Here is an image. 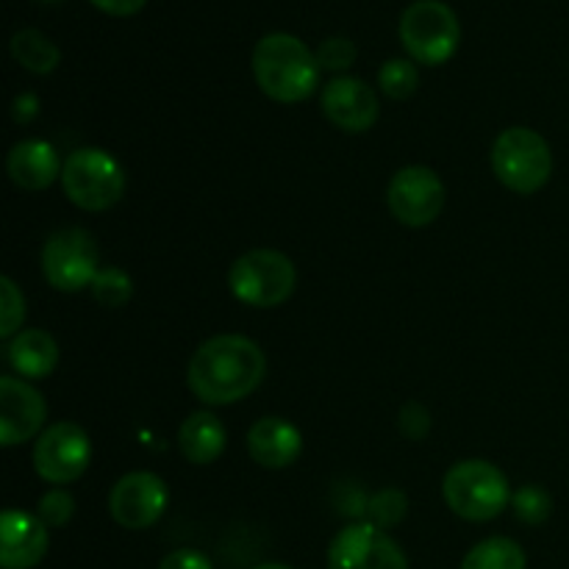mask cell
<instances>
[{
  "label": "cell",
  "mask_w": 569,
  "mask_h": 569,
  "mask_svg": "<svg viewBox=\"0 0 569 569\" xmlns=\"http://www.w3.org/2000/svg\"><path fill=\"white\" fill-rule=\"evenodd\" d=\"M48 526L37 515L6 509L0 517V567L33 569L48 556Z\"/></svg>",
  "instance_id": "obj_15"
},
{
  "label": "cell",
  "mask_w": 569,
  "mask_h": 569,
  "mask_svg": "<svg viewBox=\"0 0 569 569\" xmlns=\"http://www.w3.org/2000/svg\"><path fill=\"white\" fill-rule=\"evenodd\" d=\"M98 244L87 228H59L42 248V276L56 292H81L98 278Z\"/></svg>",
  "instance_id": "obj_8"
},
{
  "label": "cell",
  "mask_w": 569,
  "mask_h": 569,
  "mask_svg": "<svg viewBox=\"0 0 569 569\" xmlns=\"http://www.w3.org/2000/svg\"><path fill=\"white\" fill-rule=\"evenodd\" d=\"M403 515H406V495L398 492V489H387V492H381L370 503V517H372L370 522L378 528L395 526V522L403 520Z\"/></svg>",
  "instance_id": "obj_28"
},
{
  "label": "cell",
  "mask_w": 569,
  "mask_h": 569,
  "mask_svg": "<svg viewBox=\"0 0 569 569\" xmlns=\"http://www.w3.org/2000/svg\"><path fill=\"white\" fill-rule=\"evenodd\" d=\"M253 569H295V567L281 565V561H270V565H259V567H253Z\"/></svg>",
  "instance_id": "obj_32"
},
{
  "label": "cell",
  "mask_w": 569,
  "mask_h": 569,
  "mask_svg": "<svg viewBox=\"0 0 569 569\" xmlns=\"http://www.w3.org/2000/svg\"><path fill=\"white\" fill-rule=\"evenodd\" d=\"M6 361L26 381H42L59 365V345L42 328H28L11 337L3 348Z\"/></svg>",
  "instance_id": "obj_18"
},
{
  "label": "cell",
  "mask_w": 569,
  "mask_h": 569,
  "mask_svg": "<svg viewBox=\"0 0 569 569\" xmlns=\"http://www.w3.org/2000/svg\"><path fill=\"white\" fill-rule=\"evenodd\" d=\"M445 183L431 167L411 164L392 176L387 189V203L395 220L409 228H426L442 214Z\"/></svg>",
  "instance_id": "obj_11"
},
{
  "label": "cell",
  "mask_w": 569,
  "mask_h": 569,
  "mask_svg": "<svg viewBox=\"0 0 569 569\" xmlns=\"http://www.w3.org/2000/svg\"><path fill=\"white\" fill-rule=\"evenodd\" d=\"M378 87L387 98L406 100L420 87V70L411 59H387L378 70Z\"/></svg>",
  "instance_id": "obj_22"
},
{
  "label": "cell",
  "mask_w": 569,
  "mask_h": 569,
  "mask_svg": "<svg viewBox=\"0 0 569 569\" xmlns=\"http://www.w3.org/2000/svg\"><path fill=\"white\" fill-rule=\"evenodd\" d=\"M511 506H515L517 517H520L522 522H528V526H539V522L548 520L550 511H553L550 495L545 492L542 487H533V483L517 489L515 498H511Z\"/></svg>",
  "instance_id": "obj_25"
},
{
  "label": "cell",
  "mask_w": 569,
  "mask_h": 569,
  "mask_svg": "<svg viewBox=\"0 0 569 569\" xmlns=\"http://www.w3.org/2000/svg\"><path fill=\"white\" fill-rule=\"evenodd\" d=\"M322 114L345 133H365L378 122L381 106H378L376 89L356 76H337L322 87L320 94Z\"/></svg>",
  "instance_id": "obj_14"
},
{
  "label": "cell",
  "mask_w": 569,
  "mask_h": 569,
  "mask_svg": "<svg viewBox=\"0 0 569 569\" xmlns=\"http://www.w3.org/2000/svg\"><path fill=\"white\" fill-rule=\"evenodd\" d=\"M26 320V298L11 278H0V337L9 342Z\"/></svg>",
  "instance_id": "obj_24"
},
{
  "label": "cell",
  "mask_w": 569,
  "mask_h": 569,
  "mask_svg": "<svg viewBox=\"0 0 569 569\" xmlns=\"http://www.w3.org/2000/svg\"><path fill=\"white\" fill-rule=\"evenodd\" d=\"M61 187L83 211H106L126 194V170L103 148H78L67 156Z\"/></svg>",
  "instance_id": "obj_6"
},
{
  "label": "cell",
  "mask_w": 569,
  "mask_h": 569,
  "mask_svg": "<svg viewBox=\"0 0 569 569\" xmlns=\"http://www.w3.org/2000/svg\"><path fill=\"white\" fill-rule=\"evenodd\" d=\"M400 42L417 64H445L461 42L456 11L445 0H415L400 14Z\"/></svg>",
  "instance_id": "obj_7"
},
{
  "label": "cell",
  "mask_w": 569,
  "mask_h": 569,
  "mask_svg": "<svg viewBox=\"0 0 569 569\" xmlns=\"http://www.w3.org/2000/svg\"><path fill=\"white\" fill-rule=\"evenodd\" d=\"M6 170L9 178L26 192H42L48 189L56 178H61V164L59 153L50 142L44 139H22L14 148L9 150V159H6Z\"/></svg>",
  "instance_id": "obj_17"
},
{
  "label": "cell",
  "mask_w": 569,
  "mask_h": 569,
  "mask_svg": "<svg viewBox=\"0 0 569 569\" xmlns=\"http://www.w3.org/2000/svg\"><path fill=\"white\" fill-rule=\"evenodd\" d=\"M253 76L267 98L278 103H300L317 89L320 64L303 39L276 31L256 42Z\"/></svg>",
  "instance_id": "obj_2"
},
{
  "label": "cell",
  "mask_w": 569,
  "mask_h": 569,
  "mask_svg": "<svg viewBox=\"0 0 569 569\" xmlns=\"http://www.w3.org/2000/svg\"><path fill=\"white\" fill-rule=\"evenodd\" d=\"M39 111V98L33 92H22L14 98V120L31 122Z\"/></svg>",
  "instance_id": "obj_31"
},
{
  "label": "cell",
  "mask_w": 569,
  "mask_h": 569,
  "mask_svg": "<svg viewBox=\"0 0 569 569\" xmlns=\"http://www.w3.org/2000/svg\"><path fill=\"white\" fill-rule=\"evenodd\" d=\"M76 515V500L72 495L67 492L64 487H53L39 498L37 503V517L44 522L48 528H61L72 520Z\"/></svg>",
  "instance_id": "obj_26"
},
{
  "label": "cell",
  "mask_w": 569,
  "mask_h": 569,
  "mask_svg": "<svg viewBox=\"0 0 569 569\" xmlns=\"http://www.w3.org/2000/svg\"><path fill=\"white\" fill-rule=\"evenodd\" d=\"M89 3L98 6L100 11H106V14L128 17V14H137L148 0H89Z\"/></svg>",
  "instance_id": "obj_30"
},
{
  "label": "cell",
  "mask_w": 569,
  "mask_h": 569,
  "mask_svg": "<svg viewBox=\"0 0 569 569\" xmlns=\"http://www.w3.org/2000/svg\"><path fill=\"white\" fill-rule=\"evenodd\" d=\"M328 569H409V559L383 528L350 522L328 545Z\"/></svg>",
  "instance_id": "obj_10"
},
{
  "label": "cell",
  "mask_w": 569,
  "mask_h": 569,
  "mask_svg": "<svg viewBox=\"0 0 569 569\" xmlns=\"http://www.w3.org/2000/svg\"><path fill=\"white\" fill-rule=\"evenodd\" d=\"M267 376V356L242 333H220L194 350L187 383L209 406H231L253 395Z\"/></svg>",
  "instance_id": "obj_1"
},
{
  "label": "cell",
  "mask_w": 569,
  "mask_h": 569,
  "mask_svg": "<svg viewBox=\"0 0 569 569\" xmlns=\"http://www.w3.org/2000/svg\"><path fill=\"white\" fill-rule=\"evenodd\" d=\"M492 170L511 192H539L553 176V153L548 139L526 126L506 128L492 144Z\"/></svg>",
  "instance_id": "obj_4"
},
{
  "label": "cell",
  "mask_w": 569,
  "mask_h": 569,
  "mask_svg": "<svg viewBox=\"0 0 569 569\" xmlns=\"http://www.w3.org/2000/svg\"><path fill=\"white\" fill-rule=\"evenodd\" d=\"M39 3H59V0H39Z\"/></svg>",
  "instance_id": "obj_33"
},
{
  "label": "cell",
  "mask_w": 569,
  "mask_h": 569,
  "mask_svg": "<svg viewBox=\"0 0 569 569\" xmlns=\"http://www.w3.org/2000/svg\"><path fill=\"white\" fill-rule=\"evenodd\" d=\"M442 498L461 520L489 522L509 509L515 495L506 472L492 461L465 459L445 472Z\"/></svg>",
  "instance_id": "obj_3"
},
{
  "label": "cell",
  "mask_w": 569,
  "mask_h": 569,
  "mask_svg": "<svg viewBox=\"0 0 569 569\" xmlns=\"http://www.w3.org/2000/svg\"><path fill=\"white\" fill-rule=\"evenodd\" d=\"M356 53H359V50H356V44L350 42L348 37H328L326 42L315 50L320 70H331V72L348 70V67L356 61Z\"/></svg>",
  "instance_id": "obj_27"
},
{
  "label": "cell",
  "mask_w": 569,
  "mask_h": 569,
  "mask_svg": "<svg viewBox=\"0 0 569 569\" xmlns=\"http://www.w3.org/2000/svg\"><path fill=\"white\" fill-rule=\"evenodd\" d=\"M298 283L292 259L281 250L256 248L239 256L228 270V287L233 298L253 309H276L287 303Z\"/></svg>",
  "instance_id": "obj_5"
},
{
  "label": "cell",
  "mask_w": 569,
  "mask_h": 569,
  "mask_svg": "<svg viewBox=\"0 0 569 569\" xmlns=\"http://www.w3.org/2000/svg\"><path fill=\"white\" fill-rule=\"evenodd\" d=\"M167 503L170 492L156 472H128L111 487L109 515L128 531H144L161 520Z\"/></svg>",
  "instance_id": "obj_12"
},
{
  "label": "cell",
  "mask_w": 569,
  "mask_h": 569,
  "mask_svg": "<svg viewBox=\"0 0 569 569\" xmlns=\"http://www.w3.org/2000/svg\"><path fill=\"white\" fill-rule=\"evenodd\" d=\"M228 442L226 426L211 411H192L178 428V448L192 465H214Z\"/></svg>",
  "instance_id": "obj_19"
},
{
  "label": "cell",
  "mask_w": 569,
  "mask_h": 569,
  "mask_svg": "<svg viewBox=\"0 0 569 569\" xmlns=\"http://www.w3.org/2000/svg\"><path fill=\"white\" fill-rule=\"evenodd\" d=\"M248 450L256 465L267 470H283L298 461L303 450V437L298 426H292L283 417H261L248 431Z\"/></svg>",
  "instance_id": "obj_16"
},
{
  "label": "cell",
  "mask_w": 569,
  "mask_h": 569,
  "mask_svg": "<svg viewBox=\"0 0 569 569\" xmlns=\"http://www.w3.org/2000/svg\"><path fill=\"white\" fill-rule=\"evenodd\" d=\"M92 442L78 422H53L44 428L33 445V470L53 487H67L89 470Z\"/></svg>",
  "instance_id": "obj_9"
},
{
  "label": "cell",
  "mask_w": 569,
  "mask_h": 569,
  "mask_svg": "<svg viewBox=\"0 0 569 569\" xmlns=\"http://www.w3.org/2000/svg\"><path fill=\"white\" fill-rule=\"evenodd\" d=\"M11 56L20 61L26 70L37 72V76H48L59 67L61 50L44 37L37 28H20V31L11 37Z\"/></svg>",
  "instance_id": "obj_20"
},
{
  "label": "cell",
  "mask_w": 569,
  "mask_h": 569,
  "mask_svg": "<svg viewBox=\"0 0 569 569\" xmlns=\"http://www.w3.org/2000/svg\"><path fill=\"white\" fill-rule=\"evenodd\" d=\"M159 569H214L211 567L209 556H203L200 550L192 548H181V550H172L161 559Z\"/></svg>",
  "instance_id": "obj_29"
},
{
  "label": "cell",
  "mask_w": 569,
  "mask_h": 569,
  "mask_svg": "<svg viewBox=\"0 0 569 569\" xmlns=\"http://www.w3.org/2000/svg\"><path fill=\"white\" fill-rule=\"evenodd\" d=\"M526 550L509 537H489L478 542L461 561V569H526Z\"/></svg>",
  "instance_id": "obj_21"
},
{
  "label": "cell",
  "mask_w": 569,
  "mask_h": 569,
  "mask_svg": "<svg viewBox=\"0 0 569 569\" xmlns=\"http://www.w3.org/2000/svg\"><path fill=\"white\" fill-rule=\"evenodd\" d=\"M89 289H92L94 300L106 306V309H120V306H126L133 298L131 276L120 270V267H103Z\"/></svg>",
  "instance_id": "obj_23"
},
{
  "label": "cell",
  "mask_w": 569,
  "mask_h": 569,
  "mask_svg": "<svg viewBox=\"0 0 569 569\" xmlns=\"http://www.w3.org/2000/svg\"><path fill=\"white\" fill-rule=\"evenodd\" d=\"M48 417V403L37 387L17 376L0 378V445L14 448L37 437Z\"/></svg>",
  "instance_id": "obj_13"
}]
</instances>
